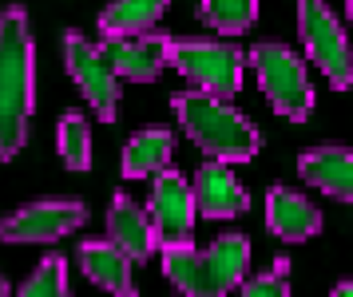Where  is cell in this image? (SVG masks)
<instances>
[{
    "mask_svg": "<svg viewBox=\"0 0 353 297\" xmlns=\"http://www.w3.org/2000/svg\"><path fill=\"white\" fill-rule=\"evenodd\" d=\"M36 103V44L28 12L8 4L0 12V158L20 155L32 127Z\"/></svg>",
    "mask_w": 353,
    "mask_h": 297,
    "instance_id": "cell-1",
    "label": "cell"
},
{
    "mask_svg": "<svg viewBox=\"0 0 353 297\" xmlns=\"http://www.w3.org/2000/svg\"><path fill=\"white\" fill-rule=\"evenodd\" d=\"M171 111H175L179 127L187 131V139L203 151L207 158H223V163H250L262 151V135L258 127L230 107L223 95L210 92H175L171 95Z\"/></svg>",
    "mask_w": 353,
    "mask_h": 297,
    "instance_id": "cell-2",
    "label": "cell"
},
{
    "mask_svg": "<svg viewBox=\"0 0 353 297\" xmlns=\"http://www.w3.org/2000/svg\"><path fill=\"white\" fill-rule=\"evenodd\" d=\"M163 274L179 294L191 297H223L239 289L250 274V238L223 234L207 250H194L191 242L163 246Z\"/></svg>",
    "mask_w": 353,
    "mask_h": 297,
    "instance_id": "cell-3",
    "label": "cell"
},
{
    "mask_svg": "<svg viewBox=\"0 0 353 297\" xmlns=\"http://www.w3.org/2000/svg\"><path fill=\"white\" fill-rule=\"evenodd\" d=\"M246 63L254 68L258 88L270 99V107L278 115H286L290 123H302L314 111V83L305 72V60L290 44L278 40H262L246 52Z\"/></svg>",
    "mask_w": 353,
    "mask_h": 297,
    "instance_id": "cell-4",
    "label": "cell"
},
{
    "mask_svg": "<svg viewBox=\"0 0 353 297\" xmlns=\"http://www.w3.org/2000/svg\"><path fill=\"white\" fill-rule=\"evenodd\" d=\"M167 63L175 68L179 76L194 83L199 92L210 95H239L242 88V72H246V52L226 40H191V36H171L167 48Z\"/></svg>",
    "mask_w": 353,
    "mask_h": 297,
    "instance_id": "cell-5",
    "label": "cell"
},
{
    "mask_svg": "<svg viewBox=\"0 0 353 297\" xmlns=\"http://www.w3.org/2000/svg\"><path fill=\"white\" fill-rule=\"evenodd\" d=\"M298 36H302L305 56L321 68L334 92L353 88V48L341 20L330 12L325 0H298Z\"/></svg>",
    "mask_w": 353,
    "mask_h": 297,
    "instance_id": "cell-6",
    "label": "cell"
},
{
    "mask_svg": "<svg viewBox=\"0 0 353 297\" xmlns=\"http://www.w3.org/2000/svg\"><path fill=\"white\" fill-rule=\"evenodd\" d=\"M64 68L76 79V88L83 92V99L92 103L103 123H115L119 111V95H123V79L108 60V48L92 44L83 32H64Z\"/></svg>",
    "mask_w": 353,
    "mask_h": 297,
    "instance_id": "cell-7",
    "label": "cell"
},
{
    "mask_svg": "<svg viewBox=\"0 0 353 297\" xmlns=\"http://www.w3.org/2000/svg\"><path fill=\"white\" fill-rule=\"evenodd\" d=\"M88 222V206L80 198H40V203H24L12 210L8 218H0V242H56V238L80 230Z\"/></svg>",
    "mask_w": 353,
    "mask_h": 297,
    "instance_id": "cell-8",
    "label": "cell"
},
{
    "mask_svg": "<svg viewBox=\"0 0 353 297\" xmlns=\"http://www.w3.org/2000/svg\"><path fill=\"white\" fill-rule=\"evenodd\" d=\"M147 214L155 226L159 246H175V242H191L194 234V194L191 183L179 171L163 167L151 178V198H147Z\"/></svg>",
    "mask_w": 353,
    "mask_h": 297,
    "instance_id": "cell-9",
    "label": "cell"
},
{
    "mask_svg": "<svg viewBox=\"0 0 353 297\" xmlns=\"http://www.w3.org/2000/svg\"><path fill=\"white\" fill-rule=\"evenodd\" d=\"M191 194H194V210L203 218H214V222H226V218H242L250 210V194L242 187L230 163L223 158H210L194 171V183H191Z\"/></svg>",
    "mask_w": 353,
    "mask_h": 297,
    "instance_id": "cell-10",
    "label": "cell"
},
{
    "mask_svg": "<svg viewBox=\"0 0 353 297\" xmlns=\"http://www.w3.org/2000/svg\"><path fill=\"white\" fill-rule=\"evenodd\" d=\"M108 48V60L119 72V79H131V83H151L159 79V72L167 68V48H171V36L167 32H139V36H115V40H103Z\"/></svg>",
    "mask_w": 353,
    "mask_h": 297,
    "instance_id": "cell-11",
    "label": "cell"
},
{
    "mask_svg": "<svg viewBox=\"0 0 353 297\" xmlns=\"http://www.w3.org/2000/svg\"><path fill=\"white\" fill-rule=\"evenodd\" d=\"M108 238L128 254L135 266L151 262L155 250H159V238H155V226H151L147 206H139L128 190H119L112 198V210H108Z\"/></svg>",
    "mask_w": 353,
    "mask_h": 297,
    "instance_id": "cell-12",
    "label": "cell"
},
{
    "mask_svg": "<svg viewBox=\"0 0 353 297\" xmlns=\"http://www.w3.org/2000/svg\"><path fill=\"white\" fill-rule=\"evenodd\" d=\"M298 178L310 183L314 190H321V194L337 198V203H353V151L337 147V143L310 147L298 158Z\"/></svg>",
    "mask_w": 353,
    "mask_h": 297,
    "instance_id": "cell-13",
    "label": "cell"
},
{
    "mask_svg": "<svg viewBox=\"0 0 353 297\" xmlns=\"http://www.w3.org/2000/svg\"><path fill=\"white\" fill-rule=\"evenodd\" d=\"M266 230L282 242H310L321 234V210L290 187H270L266 194Z\"/></svg>",
    "mask_w": 353,
    "mask_h": 297,
    "instance_id": "cell-14",
    "label": "cell"
},
{
    "mask_svg": "<svg viewBox=\"0 0 353 297\" xmlns=\"http://www.w3.org/2000/svg\"><path fill=\"white\" fill-rule=\"evenodd\" d=\"M80 266L88 274V282L108 289V294H119V297H131L135 294V282H131V258L112 238H88L80 242Z\"/></svg>",
    "mask_w": 353,
    "mask_h": 297,
    "instance_id": "cell-15",
    "label": "cell"
},
{
    "mask_svg": "<svg viewBox=\"0 0 353 297\" xmlns=\"http://www.w3.org/2000/svg\"><path fill=\"white\" fill-rule=\"evenodd\" d=\"M171 155H175V135L167 127H143L123 143L119 171H123V178H147V174L163 171Z\"/></svg>",
    "mask_w": 353,
    "mask_h": 297,
    "instance_id": "cell-16",
    "label": "cell"
},
{
    "mask_svg": "<svg viewBox=\"0 0 353 297\" xmlns=\"http://www.w3.org/2000/svg\"><path fill=\"white\" fill-rule=\"evenodd\" d=\"M171 8V0H112L103 12H99V36L115 40V36H139L151 32L163 20V12Z\"/></svg>",
    "mask_w": 353,
    "mask_h": 297,
    "instance_id": "cell-17",
    "label": "cell"
},
{
    "mask_svg": "<svg viewBox=\"0 0 353 297\" xmlns=\"http://www.w3.org/2000/svg\"><path fill=\"white\" fill-rule=\"evenodd\" d=\"M56 151L68 171H88L92 167V123L83 111H64L56 127Z\"/></svg>",
    "mask_w": 353,
    "mask_h": 297,
    "instance_id": "cell-18",
    "label": "cell"
},
{
    "mask_svg": "<svg viewBox=\"0 0 353 297\" xmlns=\"http://www.w3.org/2000/svg\"><path fill=\"white\" fill-rule=\"evenodd\" d=\"M199 12L214 32L223 36H242L254 28L258 20V0H199Z\"/></svg>",
    "mask_w": 353,
    "mask_h": 297,
    "instance_id": "cell-19",
    "label": "cell"
},
{
    "mask_svg": "<svg viewBox=\"0 0 353 297\" xmlns=\"http://www.w3.org/2000/svg\"><path fill=\"white\" fill-rule=\"evenodd\" d=\"M20 294L24 297H64L68 294V262L60 254H48V258L24 278Z\"/></svg>",
    "mask_w": 353,
    "mask_h": 297,
    "instance_id": "cell-20",
    "label": "cell"
},
{
    "mask_svg": "<svg viewBox=\"0 0 353 297\" xmlns=\"http://www.w3.org/2000/svg\"><path fill=\"white\" fill-rule=\"evenodd\" d=\"M246 297H290V262L286 258H278L266 274H258V278H242L239 285Z\"/></svg>",
    "mask_w": 353,
    "mask_h": 297,
    "instance_id": "cell-21",
    "label": "cell"
},
{
    "mask_svg": "<svg viewBox=\"0 0 353 297\" xmlns=\"http://www.w3.org/2000/svg\"><path fill=\"white\" fill-rule=\"evenodd\" d=\"M334 294H337V297H353V282H341V285H334Z\"/></svg>",
    "mask_w": 353,
    "mask_h": 297,
    "instance_id": "cell-22",
    "label": "cell"
},
{
    "mask_svg": "<svg viewBox=\"0 0 353 297\" xmlns=\"http://www.w3.org/2000/svg\"><path fill=\"white\" fill-rule=\"evenodd\" d=\"M345 20L353 24V0H345Z\"/></svg>",
    "mask_w": 353,
    "mask_h": 297,
    "instance_id": "cell-23",
    "label": "cell"
},
{
    "mask_svg": "<svg viewBox=\"0 0 353 297\" xmlns=\"http://www.w3.org/2000/svg\"><path fill=\"white\" fill-rule=\"evenodd\" d=\"M0 297H8V282H4V274H0Z\"/></svg>",
    "mask_w": 353,
    "mask_h": 297,
    "instance_id": "cell-24",
    "label": "cell"
}]
</instances>
